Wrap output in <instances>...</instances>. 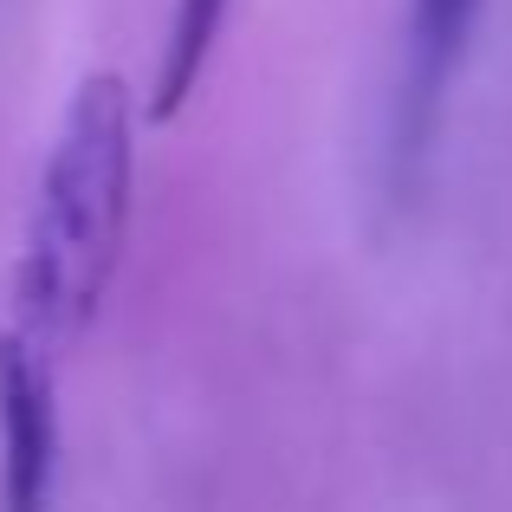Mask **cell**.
Here are the masks:
<instances>
[{
	"instance_id": "obj_2",
	"label": "cell",
	"mask_w": 512,
	"mask_h": 512,
	"mask_svg": "<svg viewBox=\"0 0 512 512\" xmlns=\"http://www.w3.org/2000/svg\"><path fill=\"white\" fill-rule=\"evenodd\" d=\"M59 506V409L52 370L26 331H0V512Z\"/></svg>"
},
{
	"instance_id": "obj_1",
	"label": "cell",
	"mask_w": 512,
	"mask_h": 512,
	"mask_svg": "<svg viewBox=\"0 0 512 512\" xmlns=\"http://www.w3.org/2000/svg\"><path fill=\"white\" fill-rule=\"evenodd\" d=\"M137 188V104L117 72H91L39 169L20 247V318L33 344H59L98 318L124 260Z\"/></svg>"
},
{
	"instance_id": "obj_3",
	"label": "cell",
	"mask_w": 512,
	"mask_h": 512,
	"mask_svg": "<svg viewBox=\"0 0 512 512\" xmlns=\"http://www.w3.org/2000/svg\"><path fill=\"white\" fill-rule=\"evenodd\" d=\"M480 7L487 0H409V20H402V98H396V143L409 156L435 130L441 98H448L467 46H474Z\"/></svg>"
},
{
	"instance_id": "obj_4",
	"label": "cell",
	"mask_w": 512,
	"mask_h": 512,
	"mask_svg": "<svg viewBox=\"0 0 512 512\" xmlns=\"http://www.w3.org/2000/svg\"><path fill=\"white\" fill-rule=\"evenodd\" d=\"M227 7H234V0H175L163 72H156V91H150V117H156V124H169V117L195 98V85H201V72H208L214 46H221Z\"/></svg>"
}]
</instances>
